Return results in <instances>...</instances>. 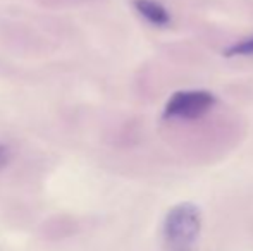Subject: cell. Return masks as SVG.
<instances>
[{"label":"cell","mask_w":253,"mask_h":251,"mask_svg":"<svg viewBox=\"0 0 253 251\" xmlns=\"http://www.w3.org/2000/svg\"><path fill=\"white\" fill-rule=\"evenodd\" d=\"M200 229V208L193 203H179L170 208L164 220V238L170 246L184 250L197 241Z\"/></svg>","instance_id":"cell-1"},{"label":"cell","mask_w":253,"mask_h":251,"mask_svg":"<svg viewBox=\"0 0 253 251\" xmlns=\"http://www.w3.org/2000/svg\"><path fill=\"white\" fill-rule=\"evenodd\" d=\"M215 105V95L207 90L177 91L169 98L164 108V117L198 119Z\"/></svg>","instance_id":"cell-2"},{"label":"cell","mask_w":253,"mask_h":251,"mask_svg":"<svg viewBox=\"0 0 253 251\" xmlns=\"http://www.w3.org/2000/svg\"><path fill=\"white\" fill-rule=\"evenodd\" d=\"M133 7L141 17H145L153 26L164 28L170 23L169 10L160 2H155V0H133Z\"/></svg>","instance_id":"cell-3"},{"label":"cell","mask_w":253,"mask_h":251,"mask_svg":"<svg viewBox=\"0 0 253 251\" xmlns=\"http://www.w3.org/2000/svg\"><path fill=\"white\" fill-rule=\"evenodd\" d=\"M226 57H250L253 55V36L245 38L241 41H236L231 47H227L224 50Z\"/></svg>","instance_id":"cell-4"},{"label":"cell","mask_w":253,"mask_h":251,"mask_svg":"<svg viewBox=\"0 0 253 251\" xmlns=\"http://www.w3.org/2000/svg\"><path fill=\"white\" fill-rule=\"evenodd\" d=\"M9 158H10V150L9 146L0 143V169H3L7 164H9Z\"/></svg>","instance_id":"cell-5"}]
</instances>
